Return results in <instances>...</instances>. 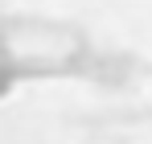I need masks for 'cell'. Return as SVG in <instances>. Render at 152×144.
Returning a JSON list of instances; mask_svg holds the SVG:
<instances>
[{
  "label": "cell",
  "instance_id": "cell-1",
  "mask_svg": "<svg viewBox=\"0 0 152 144\" xmlns=\"http://www.w3.org/2000/svg\"><path fill=\"white\" fill-rule=\"evenodd\" d=\"M8 87H12V70L0 62V95H8Z\"/></svg>",
  "mask_w": 152,
  "mask_h": 144
}]
</instances>
